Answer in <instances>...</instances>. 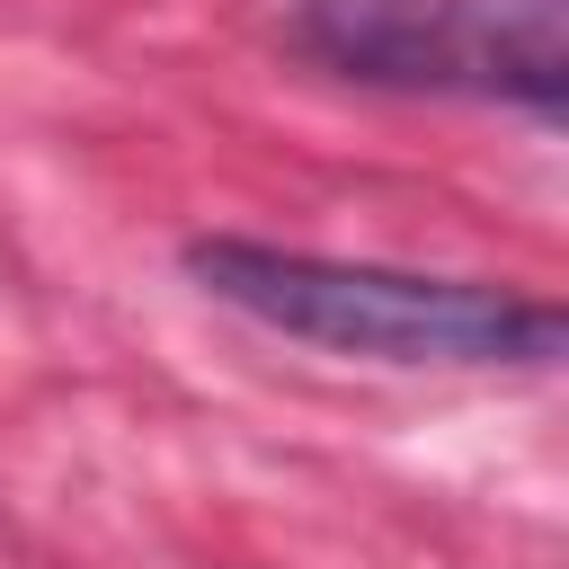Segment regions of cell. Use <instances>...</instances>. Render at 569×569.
<instances>
[{
	"label": "cell",
	"mask_w": 569,
	"mask_h": 569,
	"mask_svg": "<svg viewBox=\"0 0 569 569\" xmlns=\"http://www.w3.org/2000/svg\"><path fill=\"white\" fill-rule=\"evenodd\" d=\"M284 44L382 98H462L560 116L569 44L560 0H284Z\"/></svg>",
	"instance_id": "cell-2"
},
{
	"label": "cell",
	"mask_w": 569,
	"mask_h": 569,
	"mask_svg": "<svg viewBox=\"0 0 569 569\" xmlns=\"http://www.w3.org/2000/svg\"><path fill=\"white\" fill-rule=\"evenodd\" d=\"M187 276L204 302L240 311L249 329L338 365H382V373H542L560 365V338H569L551 293L249 240V231L187 240Z\"/></svg>",
	"instance_id": "cell-1"
}]
</instances>
